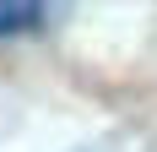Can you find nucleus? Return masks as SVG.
<instances>
[{
    "label": "nucleus",
    "mask_w": 157,
    "mask_h": 152,
    "mask_svg": "<svg viewBox=\"0 0 157 152\" xmlns=\"http://www.w3.org/2000/svg\"><path fill=\"white\" fill-rule=\"evenodd\" d=\"M38 22H44V6H38V0H0V38L33 33Z\"/></svg>",
    "instance_id": "nucleus-1"
}]
</instances>
